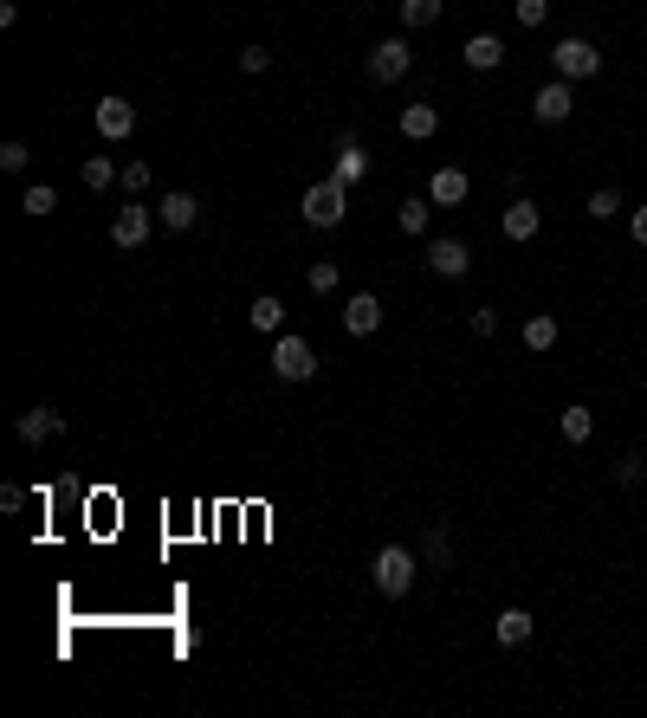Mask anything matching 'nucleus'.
<instances>
[{
    "instance_id": "f257e3e1",
    "label": "nucleus",
    "mask_w": 647,
    "mask_h": 718,
    "mask_svg": "<svg viewBox=\"0 0 647 718\" xmlns=\"http://www.w3.org/2000/svg\"><path fill=\"white\" fill-rule=\"evenodd\" d=\"M415 576H421V550H408V544H382L376 563H369V583L389 602H402L408 589H415Z\"/></svg>"
},
{
    "instance_id": "f03ea898",
    "label": "nucleus",
    "mask_w": 647,
    "mask_h": 718,
    "mask_svg": "<svg viewBox=\"0 0 647 718\" xmlns=\"http://www.w3.org/2000/svg\"><path fill=\"white\" fill-rule=\"evenodd\" d=\"M298 214H305V227H337L343 214H350V188L337 182V175H324V182H311L305 188V201H298Z\"/></svg>"
},
{
    "instance_id": "7ed1b4c3",
    "label": "nucleus",
    "mask_w": 647,
    "mask_h": 718,
    "mask_svg": "<svg viewBox=\"0 0 647 718\" xmlns=\"http://www.w3.org/2000/svg\"><path fill=\"white\" fill-rule=\"evenodd\" d=\"M550 65H557V78L583 85V78H596V72H602V52L589 46L583 33H563V39H557V52H550Z\"/></svg>"
},
{
    "instance_id": "20e7f679",
    "label": "nucleus",
    "mask_w": 647,
    "mask_h": 718,
    "mask_svg": "<svg viewBox=\"0 0 647 718\" xmlns=\"http://www.w3.org/2000/svg\"><path fill=\"white\" fill-rule=\"evenodd\" d=\"M272 376L279 382H311L318 376V350H311L305 337H279L272 343Z\"/></svg>"
},
{
    "instance_id": "39448f33",
    "label": "nucleus",
    "mask_w": 647,
    "mask_h": 718,
    "mask_svg": "<svg viewBox=\"0 0 647 718\" xmlns=\"http://www.w3.org/2000/svg\"><path fill=\"white\" fill-rule=\"evenodd\" d=\"M408 72H415L408 39H382V46H369V85H402Z\"/></svg>"
},
{
    "instance_id": "423d86ee",
    "label": "nucleus",
    "mask_w": 647,
    "mask_h": 718,
    "mask_svg": "<svg viewBox=\"0 0 647 718\" xmlns=\"http://www.w3.org/2000/svg\"><path fill=\"white\" fill-rule=\"evenodd\" d=\"M156 220H162V214H149L143 201H130V207H117V220H110V240H117L123 253H136V246H149Z\"/></svg>"
},
{
    "instance_id": "0eeeda50",
    "label": "nucleus",
    "mask_w": 647,
    "mask_h": 718,
    "mask_svg": "<svg viewBox=\"0 0 647 718\" xmlns=\"http://www.w3.org/2000/svg\"><path fill=\"white\" fill-rule=\"evenodd\" d=\"M421 259H428L434 279H466V266H473V246H466V240H428V253H421Z\"/></svg>"
},
{
    "instance_id": "6e6552de",
    "label": "nucleus",
    "mask_w": 647,
    "mask_h": 718,
    "mask_svg": "<svg viewBox=\"0 0 647 718\" xmlns=\"http://www.w3.org/2000/svg\"><path fill=\"white\" fill-rule=\"evenodd\" d=\"M91 123H98V136H104V143H123V136L136 130V104H130V98H98Z\"/></svg>"
},
{
    "instance_id": "1a4fd4ad",
    "label": "nucleus",
    "mask_w": 647,
    "mask_h": 718,
    "mask_svg": "<svg viewBox=\"0 0 647 718\" xmlns=\"http://www.w3.org/2000/svg\"><path fill=\"white\" fill-rule=\"evenodd\" d=\"M13 434H20L26 447H46V440L65 434V414H59V408H26L20 421H13Z\"/></svg>"
},
{
    "instance_id": "9d476101",
    "label": "nucleus",
    "mask_w": 647,
    "mask_h": 718,
    "mask_svg": "<svg viewBox=\"0 0 647 718\" xmlns=\"http://www.w3.org/2000/svg\"><path fill=\"white\" fill-rule=\"evenodd\" d=\"M570 110H576L570 78H550V85H538V98H531V117H538V123H563Z\"/></svg>"
},
{
    "instance_id": "9b49d317",
    "label": "nucleus",
    "mask_w": 647,
    "mask_h": 718,
    "mask_svg": "<svg viewBox=\"0 0 647 718\" xmlns=\"http://www.w3.org/2000/svg\"><path fill=\"white\" fill-rule=\"evenodd\" d=\"M343 330H350V337H376V330H382V298L376 292H350V305H343Z\"/></svg>"
},
{
    "instance_id": "f8f14e48",
    "label": "nucleus",
    "mask_w": 647,
    "mask_h": 718,
    "mask_svg": "<svg viewBox=\"0 0 647 718\" xmlns=\"http://www.w3.org/2000/svg\"><path fill=\"white\" fill-rule=\"evenodd\" d=\"M538 233H544V214H538V201H525V195H518L512 207H505V240H512V246H531Z\"/></svg>"
},
{
    "instance_id": "ddd939ff",
    "label": "nucleus",
    "mask_w": 647,
    "mask_h": 718,
    "mask_svg": "<svg viewBox=\"0 0 647 718\" xmlns=\"http://www.w3.org/2000/svg\"><path fill=\"white\" fill-rule=\"evenodd\" d=\"M466 195H473V175H466V169H434L428 175V201L434 207H460Z\"/></svg>"
},
{
    "instance_id": "4468645a",
    "label": "nucleus",
    "mask_w": 647,
    "mask_h": 718,
    "mask_svg": "<svg viewBox=\"0 0 647 718\" xmlns=\"http://www.w3.org/2000/svg\"><path fill=\"white\" fill-rule=\"evenodd\" d=\"M156 214H162V227H169V233H188V227L201 220V201L188 195V188H175V195H162V201H156Z\"/></svg>"
},
{
    "instance_id": "2eb2a0df",
    "label": "nucleus",
    "mask_w": 647,
    "mask_h": 718,
    "mask_svg": "<svg viewBox=\"0 0 647 718\" xmlns=\"http://www.w3.org/2000/svg\"><path fill=\"white\" fill-rule=\"evenodd\" d=\"M460 59L473 65V72H499V65H505V39H499V33H473V39L460 46Z\"/></svg>"
},
{
    "instance_id": "dca6fc26",
    "label": "nucleus",
    "mask_w": 647,
    "mask_h": 718,
    "mask_svg": "<svg viewBox=\"0 0 647 718\" xmlns=\"http://www.w3.org/2000/svg\"><path fill=\"white\" fill-rule=\"evenodd\" d=\"M531 628H538L531 609H499V621H492V641H499V647H525Z\"/></svg>"
},
{
    "instance_id": "f3484780",
    "label": "nucleus",
    "mask_w": 647,
    "mask_h": 718,
    "mask_svg": "<svg viewBox=\"0 0 647 718\" xmlns=\"http://www.w3.org/2000/svg\"><path fill=\"white\" fill-rule=\"evenodd\" d=\"M330 175H337L343 188L369 175V156H363V143H356V136H343V143H337V169H330Z\"/></svg>"
},
{
    "instance_id": "a211bd4d",
    "label": "nucleus",
    "mask_w": 647,
    "mask_h": 718,
    "mask_svg": "<svg viewBox=\"0 0 647 718\" xmlns=\"http://www.w3.org/2000/svg\"><path fill=\"white\" fill-rule=\"evenodd\" d=\"M434 130H440V110L434 104H408L402 110V136H408V143H428Z\"/></svg>"
},
{
    "instance_id": "6ab92c4d",
    "label": "nucleus",
    "mask_w": 647,
    "mask_h": 718,
    "mask_svg": "<svg viewBox=\"0 0 647 718\" xmlns=\"http://www.w3.org/2000/svg\"><path fill=\"white\" fill-rule=\"evenodd\" d=\"M78 182H85L91 195H104V188H117V182H123V169H117L110 156H85V169H78Z\"/></svg>"
},
{
    "instance_id": "aec40b11",
    "label": "nucleus",
    "mask_w": 647,
    "mask_h": 718,
    "mask_svg": "<svg viewBox=\"0 0 647 718\" xmlns=\"http://www.w3.org/2000/svg\"><path fill=\"white\" fill-rule=\"evenodd\" d=\"M246 324H253V330H285V298L259 292L253 305H246Z\"/></svg>"
},
{
    "instance_id": "412c9836",
    "label": "nucleus",
    "mask_w": 647,
    "mask_h": 718,
    "mask_svg": "<svg viewBox=\"0 0 647 718\" xmlns=\"http://www.w3.org/2000/svg\"><path fill=\"white\" fill-rule=\"evenodd\" d=\"M557 434L570 440V447H583V440L596 434V414H589L583 402H576V408H563V414H557Z\"/></svg>"
},
{
    "instance_id": "4be33fe9",
    "label": "nucleus",
    "mask_w": 647,
    "mask_h": 718,
    "mask_svg": "<svg viewBox=\"0 0 647 718\" xmlns=\"http://www.w3.org/2000/svg\"><path fill=\"white\" fill-rule=\"evenodd\" d=\"M525 350H557V317L550 311H538V317H525Z\"/></svg>"
},
{
    "instance_id": "5701e85b",
    "label": "nucleus",
    "mask_w": 647,
    "mask_h": 718,
    "mask_svg": "<svg viewBox=\"0 0 647 718\" xmlns=\"http://www.w3.org/2000/svg\"><path fill=\"white\" fill-rule=\"evenodd\" d=\"M421 563H428V570H447V563H453V537L440 531V524H434V531H421Z\"/></svg>"
},
{
    "instance_id": "b1692460",
    "label": "nucleus",
    "mask_w": 647,
    "mask_h": 718,
    "mask_svg": "<svg viewBox=\"0 0 647 718\" xmlns=\"http://www.w3.org/2000/svg\"><path fill=\"white\" fill-rule=\"evenodd\" d=\"M615 486H647V447H628L615 460Z\"/></svg>"
},
{
    "instance_id": "393cba45",
    "label": "nucleus",
    "mask_w": 647,
    "mask_h": 718,
    "mask_svg": "<svg viewBox=\"0 0 647 718\" xmlns=\"http://www.w3.org/2000/svg\"><path fill=\"white\" fill-rule=\"evenodd\" d=\"M622 207H628V201H622V188H596V195L583 201V214H589V220H615Z\"/></svg>"
},
{
    "instance_id": "a878e982",
    "label": "nucleus",
    "mask_w": 647,
    "mask_h": 718,
    "mask_svg": "<svg viewBox=\"0 0 647 718\" xmlns=\"http://www.w3.org/2000/svg\"><path fill=\"white\" fill-rule=\"evenodd\" d=\"M395 220H402V233H428L434 201H428V195H421V201H402V207H395Z\"/></svg>"
},
{
    "instance_id": "bb28decb",
    "label": "nucleus",
    "mask_w": 647,
    "mask_h": 718,
    "mask_svg": "<svg viewBox=\"0 0 647 718\" xmlns=\"http://www.w3.org/2000/svg\"><path fill=\"white\" fill-rule=\"evenodd\" d=\"M20 207H26V214H33V220H46V214H52V207H59V188H46V182H33V188H26V195H20Z\"/></svg>"
},
{
    "instance_id": "cd10ccee",
    "label": "nucleus",
    "mask_w": 647,
    "mask_h": 718,
    "mask_svg": "<svg viewBox=\"0 0 647 718\" xmlns=\"http://www.w3.org/2000/svg\"><path fill=\"white\" fill-rule=\"evenodd\" d=\"M149 182H156V175H149V162H123V195H130V201H143L149 195Z\"/></svg>"
},
{
    "instance_id": "c85d7f7f",
    "label": "nucleus",
    "mask_w": 647,
    "mask_h": 718,
    "mask_svg": "<svg viewBox=\"0 0 647 718\" xmlns=\"http://www.w3.org/2000/svg\"><path fill=\"white\" fill-rule=\"evenodd\" d=\"M447 0H402V26H434Z\"/></svg>"
},
{
    "instance_id": "c756f323",
    "label": "nucleus",
    "mask_w": 647,
    "mask_h": 718,
    "mask_svg": "<svg viewBox=\"0 0 647 718\" xmlns=\"http://www.w3.org/2000/svg\"><path fill=\"white\" fill-rule=\"evenodd\" d=\"M26 162H33V149H26L20 136H7V143H0V169H7V175H20Z\"/></svg>"
},
{
    "instance_id": "7c9ffc66",
    "label": "nucleus",
    "mask_w": 647,
    "mask_h": 718,
    "mask_svg": "<svg viewBox=\"0 0 647 718\" xmlns=\"http://www.w3.org/2000/svg\"><path fill=\"white\" fill-rule=\"evenodd\" d=\"M337 279H343V272H337V259H318V266H311V292H318V298L337 292Z\"/></svg>"
},
{
    "instance_id": "2f4dec72",
    "label": "nucleus",
    "mask_w": 647,
    "mask_h": 718,
    "mask_svg": "<svg viewBox=\"0 0 647 718\" xmlns=\"http://www.w3.org/2000/svg\"><path fill=\"white\" fill-rule=\"evenodd\" d=\"M512 13H518V26H544L550 20V0H518Z\"/></svg>"
},
{
    "instance_id": "473e14b6",
    "label": "nucleus",
    "mask_w": 647,
    "mask_h": 718,
    "mask_svg": "<svg viewBox=\"0 0 647 718\" xmlns=\"http://www.w3.org/2000/svg\"><path fill=\"white\" fill-rule=\"evenodd\" d=\"M266 65H272L266 46H246V52H240V72H266Z\"/></svg>"
},
{
    "instance_id": "72a5a7b5",
    "label": "nucleus",
    "mask_w": 647,
    "mask_h": 718,
    "mask_svg": "<svg viewBox=\"0 0 647 718\" xmlns=\"http://www.w3.org/2000/svg\"><path fill=\"white\" fill-rule=\"evenodd\" d=\"M473 330H479V337H499V311L479 305V311H473Z\"/></svg>"
},
{
    "instance_id": "f704fd0d",
    "label": "nucleus",
    "mask_w": 647,
    "mask_h": 718,
    "mask_svg": "<svg viewBox=\"0 0 647 718\" xmlns=\"http://www.w3.org/2000/svg\"><path fill=\"white\" fill-rule=\"evenodd\" d=\"M628 233H635V246H647V201L635 207V214H628Z\"/></svg>"
},
{
    "instance_id": "c9c22d12",
    "label": "nucleus",
    "mask_w": 647,
    "mask_h": 718,
    "mask_svg": "<svg viewBox=\"0 0 647 718\" xmlns=\"http://www.w3.org/2000/svg\"><path fill=\"white\" fill-rule=\"evenodd\" d=\"M641 647H647V628H641Z\"/></svg>"
}]
</instances>
